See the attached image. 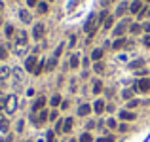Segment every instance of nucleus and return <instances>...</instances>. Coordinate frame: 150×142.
<instances>
[{"label":"nucleus","instance_id":"53","mask_svg":"<svg viewBox=\"0 0 150 142\" xmlns=\"http://www.w3.org/2000/svg\"><path fill=\"white\" fill-rule=\"evenodd\" d=\"M0 142H4V138H0Z\"/></svg>","mask_w":150,"mask_h":142},{"label":"nucleus","instance_id":"45","mask_svg":"<svg viewBox=\"0 0 150 142\" xmlns=\"http://www.w3.org/2000/svg\"><path fill=\"white\" fill-rule=\"evenodd\" d=\"M142 28H145V30H146V32H148V34H150V21H148V23H146V25H145V27H142Z\"/></svg>","mask_w":150,"mask_h":142},{"label":"nucleus","instance_id":"36","mask_svg":"<svg viewBox=\"0 0 150 142\" xmlns=\"http://www.w3.org/2000/svg\"><path fill=\"white\" fill-rule=\"evenodd\" d=\"M63 47H65V46H63V44H61V46H57V49H55V53H53V57H59V55H61V53H63Z\"/></svg>","mask_w":150,"mask_h":142},{"label":"nucleus","instance_id":"2","mask_svg":"<svg viewBox=\"0 0 150 142\" xmlns=\"http://www.w3.org/2000/svg\"><path fill=\"white\" fill-rule=\"evenodd\" d=\"M44 34H46L44 23H36L34 27H32V38H34V40H42V38H44Z\"/></svg>","mask_w":150,"mask_h":142},{"label":"nucleus","instance_id":"17","mask_svg":"<svg viewBox=\"0 0 150 142\" xmlns=\"http://www.w3.org/2000/svg\"><path fill=\"white\" fill-rule=\"evenodd\" d=\"M19 17H21V21L23 23H31V14H29L27 9H21V11H19Z\"/></svg>","mask_w":150,"mask_h":142},{"label":"nucleus","instance_id":"33","mask_svg":"<svg viewBox=\"0 0 150 142\" xmlns=\"http://www.w3.org/2000/svg\"><path fill=\"white\" fill-rule=\"evenodd\" d=\"M6 57H8V49H6V47H4V46H0V59L4 61V59H6Z\"/></svg>","mask_w":150,"mask_h":142},{"label":"nucleus","instance_id":"49","mask_svg":"<svg viewBox=\"0 0 150 142\" xmlns=\"http://www.w3.org/2000/svg\"><path fill=\"white\" fill-rule=\"evenodd\" d=\"M146 15H150V8H148V11H146Z\"/></svg>","mask_w":150,"mask_h":142},{"label":"nucleus","instance_id":"32","mask_svg":"<svg viewBox=\"0 0 150 142\" xmlns=\"http://www.w3.org/2000/svg\"><path fill=\"white\" fill-rule=\"evenodd\" d=\"M112 23H114V17H112V15H108V17L105 19V28H110V27H112Z\"/></svg>","mask_w":150,"mask_h":142},{"label":"nucleus","instance_id":"11","mask_svg":"<svg viewBox=\"0 0 150 142\" xmlns=\"http://www.w3.org/2000/svg\"><path fill=\"white\" fill-rule=\"evenodd\" d=\"M120 118H122L123 121H133V119L137 118V114H133V112H129V110H122L120 112Z\"/></svg>","mask_w":150,"mask_h":142},{"label":"nucleus","instance_id":"48","mask_svg":"<svg viewBox=\"0 0 150 142\" xmlns=\"http://www.w3.org/2000/svg\"><path fill=\"white\" fill-rule=\"evenodd\" d=\"M2 9H4V2H2V0H0V11H2Z\"/></svg>","mask_w":150,"mask_h":142},{"label":"nucleus","instance_id":"43","mask_svg":"<svg viewBox=\"0 0 150 142\" xmlns=\"http://www.w3.org/2000/svg\"><path fill=\"white\" fill-rule=\"evenodd\" d=\"M135 106H139V101H131L129 102V108H135Z\"/></svg>","mask_w":150,"mask_h":142},{"label":"nucleus","instance_id":"34","mask_svg":"<svg viewBox=\"0 0 150 142\" xmlns=\"http://www.w3.org/2000/svg\"><path fill=\"white\" fill-rule=\"evenodd\" d=\"M14 27H12V25H8V27H6V36H8V38H12V36H14Z\"/></svg>","mask_w":150,"mask_h":142},{"label":"nucleus","instance_id":"38","mask_svg":"<svg viewBox=\"0 0 150 142\" xmlns=\"http://www.w3.org/2000/svg\"><path fill=\"white\" fill-rule=\"evenodd\" d=\"M57 116H59V114H57V110H53V112L50 114V119H51V121H55V119H57Z\"/></svg>","mask_w":150,"mask_h":142},{"label":"nucleus","instance_id":"9","mask_svg":"<svg viewBox=\"0 0 150 142\" xmlns=\"http://www.w3.org/2000/svg\"><path fill=\"white\" fill-rule=\"evenodd\" d=\"M46 106V97H40V99H36V102L32 104V114H38L40 110H44Z\"/></svg>","mask_w":150,"mask_h":142},{"label":"nucleus","instance_id":"4","mask_svg":"<svg viewBox=\"0 0 150 142\" xmlns=\"http://www.w3.org/2000/svg\"><path fill=\"white\" fill-rule=\"evenodd\" d=\"M48 119H50V114L46 112V108H44V110H40L36 116H32V121H34L36 125H44Z\"/></svg>","mask_w":150,"mask_h":142},{"label":"nucleus","instance_id":"42","mask_svg":"<svg viewBox=\"0 0 150 142\" xmlns=\"http://www.w3.org/2000/svg\"><path fill=\"white\" fill-rule=\"evenodd\" d=\"M48 142H53V131H50V133H48Z\"/></svg>","mask_w":150,"mask_h":142},{"label":"nucleus","instance_id":"44","mask_svg":"<svg viewBox=\"0 0 150 142\" xmlns=\"http://www.w3.org/2000/svg\"><path fill=\"white\" fill-rule=\"evenodd\" d=\"M21 131H23V121H19L17 123V133H21Z\"/></svg>","mask_w":150,"mask_h":142},{"label":"nucleus","instance_id":"8","mask_svg":"<svg viewBox=\"0 0 150 142\" xmlns=\"http://www.w3.org/2000/svg\"><path fill=\"white\" fill-rule=\"evenodd\" d=\"M12 76H14V80H15L17 85H21V83L25 82V74H23L21 68H14V70H12Z\"/></svg>","mask_w":150,"mask_h":142},{"label":"nucleus","instance_id":"39","mask_svg":"<svg viewBox=\"0 0 150 142\" xmlns=\"http://www.w3.org/2000/svg\"><path fill=\"white\" fill-rule=\"evenodd\" d=\"M27 4L29 6H38L40 4V0H27Z\"/></svg>","mask_w":150,"mask_h":142},{"label":"nucleus","instance_id":"40","mask_svg":"<svg viewBox=\"0 0 150 142\" xmlns=\"http://www.w3.org/2000/svg\"><path fill=\"white\" fill-rule=\"evenodd\" d=\"M106 125H108L110 129H114V127H116V121H114V119H108V121H106Z\"/></svg>","mask_w":150,"mask_h":142},{"label":"nucleus","instance_id":"22","mask_svg":"<svg viewBox=\"0 0 150 142\" xmlns=\"http://www.w3.org/2000/svg\"><path fill=\"white\" fill-rule=\"evenodd\" d=\"M101 91H103V82H101V80H95V82H93V93L99 95Z\"/></svg>","mask_w":150,"mask_h":142},{"label":"nucleus","instance_id":"14","mask_svg":"<svg viewBox=\"0 0 150 142\" xmlns=\"http://www.w3.org/2000/svg\"><path fill=\"white\" fill-rule=\"evenodd\" d=\"M106 108L105 101H95V104H93V110H95V114H103Z\"/></svg>","mask_w":150,"mask_h":142},{"label":"nucleus","instance_id":"3","mask_svg":"<svg viewBox=\"0 0 150 142\" xmlns=\"http://www.w3.org/2000/svg\"><path fill=\"white\" fill-rule=\"evenodd\" d=\"M133 91H142V93L150 91V78H142V80H139V82L135 83V87H133Z\"/></svg>","mask_w":150,"mask_h":142},{"label":"nucleus","instance_id":"31","mask_svg":"<svg viewBox=\"0 0 150 142\" xmlns=\"http://www.w3.org/2000/svg\"><path fill=\"white\" fill-rule=\"evenodd\" d=\"M80 142H93V137H91L89 133H84L82 137H80Z\"/></svg>","mask_w":150,"mask_h":142},{"label":"nucleus","instance_id":"46","mask_svg":"<svg viewBox=\"0 0 150 142\" xmlns=\"http://www.w3.org/2000/svg\"><path fill=\"white\" fill-rule=\"evenodd\" d=\"M86 127H87V129H93V127H95V121H89V123H87Z\"/></svg>","mask_w":150,"mask_h":142},{"label":"nucleus","instance_id":"37","mask_svg":"<svg viewBox=\"0 0 150 142\" xmlns=\"http://www.w3.org/2000/svg\"><path fill=\"white\" fill-rule=\"evenodd\" d=\"M122 97H123V99H131V97H133V91H129V89H127V91L122 93Z\"/></svg>","mask_w":150,"mask_h":142},{"label":"nucleus","instance_id":"21","mask_svg":"<svg viewBox=\"0 0 150 142\" xmlns=\"http://www.w3.org/2000/svg\"><path fill=\"white\" fill-rule=\"evenodd\" d=\"M68 66H70V68H78V66H80V57H78L76 53L70 57V64H68Z\"/></svg>","mask_w":150,"mask_h":142},{"label":"nucleus","instance_id":"20","mask_svg":"<svg viewBox=\"0 0 150 142\" xmlns=\"http://www.w3.org/2000/svg\"><path fill=\"white\" fill-rule=\"evenodd\" d=\"M91 112V106L89 104H82L80 108H78V116H87Z\"/></svg>","mask_w":150,"mask_h":142},{"label":"nucleus","instance_id":"13","mask_svg":"<svg viewBox=\"0 0 150 142\" xmlns=\"http://www.w3.org/2000/svg\"><path fill=\"white\" fill-rule=\"evenodd\" d=\"M125 46H127V40H125V38H118V40H116V42H114V44H112V49H116V51H118V49H122V47H125Z\"/></svg>","mask_w":150,"mask_h":142},{"label":"nucleus","instance_id":"15","mask_svg":"<svg viewBox=\"0 0 150 142\" xmlns=\"http://www.w3.org/2000/svg\"><path fill=\"white\" fill-rule=\"evenodd\" d=\"M103 55H105V51H103V49H93V51H91V61L99 63V61L103 59Z\"/></svg>","mask_w":150,"mask_h":142},{"label":"nucleus","instance_id":"51","mask_svg":"<svg viewBox=\"0 0 150 142\" xmlns=\"http://www.w3.org/2000/svg\"><path fill=\"white\" fill-rule=\"evenodd\" d=\"M0 27H2V17H0Z\"/></svg>","mask_w":150,"mask_h":142},{"label":"nucleus","instance_id":"55","mask_svg":"<svg viewBox=\"0 0 150 142\" xmlns=\"http://www.w3.org/2000/svg\"><path fill=\"white\" fill-rule=\"evenodd\" d=\"M106 2H114V0H106Z\"/></svg>","mask_w":150,"mask_h":142},{"label":"nucleus","instance_id":"30","mask_svg":"<svg viewBox=\"0 0 150 142\" xmlns=\"http://www.w3.org/2000/svg\"><path fill=\"white\" fill-rule=\"evenodd\" d=\"M50 104L51 106H59L61 104V97L59 95H53V97H51V101H50Z\"/></svg>","mask_w":150,"mask_h":142},{"label":"nucleus","instance_id":"18","mask_svg":"<svg viewBox=\"0 0 150 142\" xmlns=\"http://www.w3.org/2000/svg\"><path fill=\"white\" fill-rule=\"evenodd\" d=\"M55 66H57V57H51L48 63H46V72H50V70H53Z\"/></svg>","mask_w":150,"mask_h":142},{"label":"nucleus","instance_id":"54","mask_svg":"<svg viewBox=\"0 0 150 142\" xmlns=\"http://www.w3.org/2000/svg\"><path fill=\"white\" fill-rule=\"evenodd\" d=\"M0 97H2V89H0Z\"/></svg>","mask_w":150,"mask_h":142},{"label":"nucleus","instance_id":"25","mask_svg":"<svg viewBox=\"0 0 150 142\" xmlns=\"http://www.w3.org/2000/svg\"><path fill=\"white\" fill-rule=\"evenodd\" d=\"M48 9H50L48 2H40V4H38V14H48Z\"/></svg>","mask_w":150,"mask_h":142},{"label":"nucleus","instance_id":"56","mask_svg":"<svg viewBox=\"0 0 150 142\" xmlns=\"http://www.w3.org/2000/svg\"><path fill=\"white\" fill-rule=\"evenodd\" d=\"M27 142H32V140H27Z\"/></svg>","mask_w":150,"mask_h":142},{"label":"nucleus","instance_id":"28","mask_svg":"<svg viewBox=\"0 0 150 142\" xmlns=\"http://www.w3.org/2000/svg\"><path fill=\"white\" fill-rule=\"evenodd\" d=\"M142 64H145V61L139 59V61H133V63H129V68H141Z\"/></svg>","mask_w":150,"mask_h":142},{"label":"nucleus","instance_id":"57","mask_svg":"<svg viewBox=\"0 0 150 142\" xmlns=\"http://www.w3.org/2000/svg\"><path fill=\"white\" fill-rule=\"evenodd\" d=\"M50 2H53V0H50Z\"/></svg>","mask_w":150,"mask_h":142},{"label":"nucleus","instance_id":"7","mask_svg":"<svg viewBox=\"0 0 150 142\" xmlns=\"http://www.w3.org/2000/svg\"><path fill=\"white\" fill-rule=\"evenodd\" d=\"M127 25H129V21L125 19V21H122V23L118 25V27L114 28V36H118V38H122L123 36V32L127 30Z\"/></svg>","mask_w":150,"mask_h":142},{"label":"nucleus","instance_id":"52","mask_svg":"<svg viewBox=\"0 0 150 142\" xmlns=\"http://www.w3.org/2000/svg\"><path fill=\"white\" fill-rule=\"evenodd\" d=\"M70 142H80V140H70Z\"/></svg>","mask_w":150,"mask_h":142},{"label":"nucleus","instance_id":"19","mask_svg":"<svg viewBox=\"0 0 150 142\" xmlns=\"http://www.w3.org/2000/svg\"><path fill=\"white\" fill-rule=\"evenodd\" d=\"M27 49H29V46H15V47H14L15 55H19V57L25 55V53H27Z\"/></svg>","mask_w":150,"mask_h":142},{"label":"nucleus","instance_id":"10","mask_svg":"<svg viewBox=\"0 0 150 142\" xmlns=\"http://www.w3.org/2000/svg\"><path fill=\"white\" fill-rule=\"evenodd\" d=\"M129 11L139 15V14L142 11V2H141V0H135V2H131V6H129Z\"/></svg>","mask_w":150,"mask_h":142},{"label":"nucleus","instance_id":"24","mask_svg":"<svg viewBox=\"0 0 150 142\" xmlns=\"http://www.w3.org/2000/svg\"><path fill=\"white\" fill-rule=\"evenodd\" d=\"M44 68H46V61H42V63L36 64V68H34V72H32V74H34V76H38V74H42V70H44Z\"/></svg>","mask_w":150,"mask_h":142},{"label":"nucleus","instance_id":"50","mask_svg":"<svg viewBox=\"0 0 150 142\" xmlns=\"http://www.w3.org/2000/svg\"><path fill=\"white\" fill-rule=\"evenodd\" d=\"M0 121H4V118H2V116H0Z\"/></svg>","mask_w":150,"mask_h":142},{"label":"nucleus","instance_id":"27","mask_svg":"<svg viewBox=\"0 0 150 142\" xmlns=\"http://www.w3.org/2000/svg\"><path fill=\"white\" fill-rule=\"evenodd\" d=\"M129 30H131V34H139V32H141V30H145V28H142L141 27V25H131V27H129Z\"/></svg>","mask_w":150,"mask_h":142},{"label":"nucleus","instance_id":"6","mask_svg":"<svg viewBox=\"0 0 150 142\" xmlns=\"http://www.w3.org/2000/svg\"><path fill=\"white\" fill-rule=\"evenodd\" d=\"M36 64H38L36 55H31V57H27V61H25V70H29V72H34Z\"/></svg>","mask_w":150,"mask_h":142},{"label":"nucleus","instance_id":"41","mask_svg":"<svg viewBox=\"0 0 150 142\" xmlns=\"http://www.w3.org/2000/svg\"><path fill=\"white\" fill-rule=\"evenodd\" d=\"M145 46L150 47V34H146V36H145Z\"/></svg>","mask_w":150,"mask_h":142},{"label":"nucleus","instance_id":"58","mask_svg":"<svg viewBox=\"0 0 150 142\" xmlns=\"http://www.w3.org/2000/svg\"><path fill=\"white\" fill-rule=\"evenodd\" d=\"M146 2H150V0H146Z\"/></svg>","mask_w":150,"mask_h":142},{"label":"nucleus","instance_id":"5","mask_svg":"<svg viewBox=\"0 0 150 142\" xmlns=\"http://www.w3.org/2000/svg\"><path fill=\"white\" fill-rule=\"evenodd\" d=\"M29 44V34L25 30H17L15 32V46H27Z\"/></svg>","mask_w":150,"mask_h":142},{"label":"nucleus","instance_id":"23","mask_svg":"<svg viewBox=\"0 0 150 142\" xmlns=\"http://www.w3.org/2000/svg\"><path fill=\"white\" fill-rule=\"evenodd\" d=\"M93 70H95V72L97 74H105V64H103V63H101V61H99V63H95V64H93Z\"/></svg>","mask_w":150,"mask_h":142},{"label":"nucleus","instance_id":"35","mask_svg":"<svg viewBox=\"0 0 150 142\" xmlns=\"http://www.w3.org/2000/svg\"><path fill=\"white\" fill-rule=\"evenodd\" d=\"M0 131H2V133H8V121H0Z\"/></svg>","mask_w":150,"mask_h":142},{"label":"nucleus","instance_id":"12","mask_svg":"<svg viewBox=\"0 0 150 142\" xmlns=\"http://www.w3.org/2000/svg\"><path fill=\"white\" fill-rule=\"evenodd\" d=\"M10 76H12V68H8V66H0V82L8 80Z\"/></svg>","mask_w":150,"mask_h":142},{"label":"nucleus","instance_id":"47","mask_svg":"<svg viewBox=\"0 0 150 142\" xmlns=\"http://www.w3.org/2000/svg\"><path fill=\"white\" fill-rule=\"evenodd\" d=\"M27 95H29V97L34 95V89H32V87H31V89H27Z\"/></svg>","mask_w":150,"mask_h":142},{"label":"nucleus","instance_id":"1","mask_svg":"<svg viewBox=\"0 0 150 142\" xmlns=\"http://www.w3.org/2000/svg\"><path fill=\"white\" fill-rule=\"evenodd\" d=\"M4 110L6 114H15V110H17V97L15 95H8L6 97V101H4Z\"/></svg>","mask_w":150,"mask_h":142},{"label":"nucleus","instance_id":"26","mask_svg":"<svg viewBox=\"0 0 150 142\" xmlns=\"http://www.w3.org/2000/svg\"><path fill=\"white\" fill-rule=\"evenodd\" d=\"M125 11H127V4H123L122 2V4L118 6V9H116V15H123Z\"/></svg>","mask_w":150,"mask_h":142},{"label":"nucleus","instance_id":"16","mask_svg":"<svg viewBox=\"0 0 150 142\" xmlns=\"http://www.w3.org/2000/svg\"><path fill=\"white\" fill-rule=\"evenodd\" d=\"M72 123H74L72 118H67V119H65V123H63V133H70V131H72Z\"/></svg>","mask_w":150,"mask_h":142},{"label":"nucleus","instance_id":"29","mask_svg":"<svg viewBox=\"0 0 150 142\" xmlns=\"http://www.w3.org/2000/svg\"><path fill=\"white\" fill-rule=\"evenodd\" d=\"M63 123H65V119H57V123H55V133H63Z\"/></svg>","mask_w":150,"mask_h":142}]
</instances>
